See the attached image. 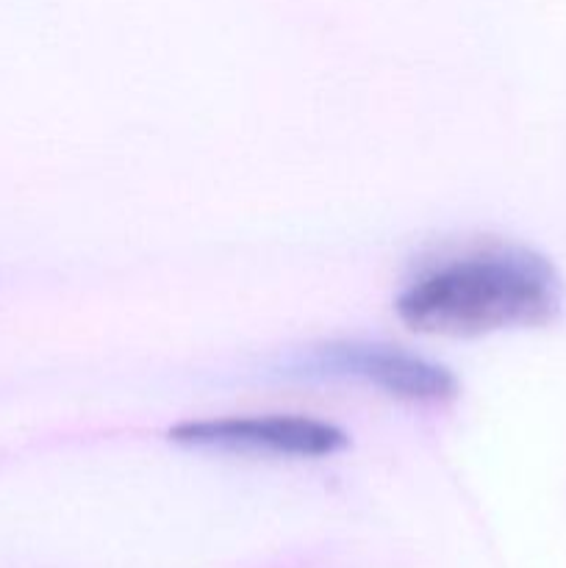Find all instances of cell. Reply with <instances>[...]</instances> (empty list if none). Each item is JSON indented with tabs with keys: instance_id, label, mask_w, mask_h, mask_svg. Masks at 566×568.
I'll use <instances>...</instances> for the list:
<instances>
[{
	"instance_id": "cell-1",
	"label": "cell",
	"mask_w": 566,
	"mask_h": 568,
	"mask_svg": "<svg viewBox=\"0 0 566 568\" xmlns=\"http://www.w3.org/2000/svg\"><path fill=\"white\" fill-rule=\"evenodd\" d=\"M560 303L558 270L536 250L503 244L422 272L397 297V316L416 333L469 338L547 325Z\"/></svg>"
},
{
	"instance_id": "cell-2",
	"label": "cell",
	"mask_w": 566,
	"mask_h": 568,
	"mask_svg": "<svg viewBox=\"0 0 566 568\" xmlns=\"http://www.w3.org/2000/svg\"><path fill=\"white\" fill-rule=\"evenodd\" d=\"M289 372L300 377H342L375 386L411 403H438L458 392L453 372L442 364L405 353L400 347L370 342H331L297 353Z\"/></svg>"
},
{
	"instance_id": "cell-3",
	"label": "cell",
	"mask_w": 566,
	"mask_h": 568,
	"mask_svg": "<svg viewBox=\"0 0 566 568\" xmlns=\"http://www.w3.org/2000/svg\"><path fill=\"white\" fill-rule=\"evenodd\" d=\"M170 442L192 449L253 455L322 458L350 444L347 433L309 416H225V419L183 422L172 427Z\"/></svg>"
}]
</instances>
